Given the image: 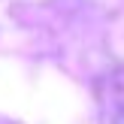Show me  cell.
<instances>
[]
</instances>
